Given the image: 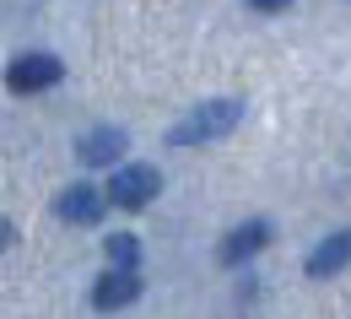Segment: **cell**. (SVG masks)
Instances as JSON below:
<instances>
[{"instance_id": "obj_1", "label": "cell", "mask_w": 351, "mask_h": 319, "mask_svg": "<svg viewBox=\"0 0 351 319\" xmlns=\"http://www.w3.org/2000/svg\"><path fill=\"white\" fill-rule=\"evenodd\" d=\"M238 119H243V103H238V97H206L200 108H189L173 130H168V146H206V141H221V136L238 130Z\"/></svg>"}, {"instance_id": "obj_2", "label": "cell", "mask_w": 351, "mask_h": 319, "mask_svg": "<svg viewBox=\"0 0 351 319\" xmlns=\"http://www.w3.org/2000/svg\"><path fill=\"white\" fill-rule=\"evenodd\" d=\"M157 189H162V174H157V168H146V163H125V168H114V179H108V206H119V211H141V206L157 200Z\"/></svg>"}, {"instance_id": "obj_3", "label": "cell", "mask_w": 351, "mask_h": 319, "mask_svg": "<svg viewBox=\"0 0 351 319\" xmlns=\"http://www.w3.org/2000/svg\"><path fill=\"white\" fill-rule=\"evenodd\" d=\"M60 76H65V65L54 54H16L5 65V87L11 92H49V87H60Z\"/></svg>"}, {"instance_id": "obj_4", "label": "cell", "mask_w": 351, "mask_h": 319, "mask_svg": "<svg viewBox=\"0 0 351 319\" xmlns=\"http://www.w3.org/2000/svg\"><path fill=\"white\" fill-rule=\"evenodd\" d=\"M103 206H108V189L71 184V189H60V200H54V217H60V222H76V228H92V222L103 217Z\"/></svg>"}, {"instance_id": "obj_5", "label": "cell", "mask_w": 351, "mask_h": 319, "mask_svg": "<svg viewBox=\"0 0 351 319\" xmlns=\"http://www.w3.org/2000/svg\"><path fill=\"white\" fill-rule=\"evenodd\" d=\"M125 146H130V136H125V130L97 125V130H87V136L76 141V157H82L87 168H114V163L125 157Z\"/></svg>"}, {"instance_id": "obj_6", "label": "cell", "mask_w": 351, "mask_h": 319, "mask_svg": "<svg viewBox=\"0 0 351 319\" xmlns=\"http://www.w3.org/2000/svg\"><path fill=\"white\" fill-rule=\"evenodd\" d=\"M265 244H270V222L254 217V222H238V228L227 233L217 255H221V265H243V260H254V255H260Z\"/></svg>"}, {"instance_id": "obj_7", "label": "cell", "mask_w": 351, "mask_h": 319, "mask_svg": "<svg viewBox=\"0 0 351 319\" xmlns=\"http://www.w3.org/2000/svg\"><path fill=\"white\" fill-rule=\"evenodd\" d=\"M346 265H351V228H341V233H330L324 244H313L303 271L313 276V281H324V276H341Z\"/></svg>"}, {"instance_id": "obj_8", "label": "cell", "mask_w": 351, "mask_h": 319, "mask_svg": "<svg viewBox=\"0 0 351 319\" xmlns=\"http://www.w3.org/2000/svg\"><path fill=\"white\" fill-rule=\"evenodd\" d=\"M141 298V276L135 271H103L92 287V309H125Z\"/></svg>"}, {"instance_id": "obj_9", "label": "cell", "mask_w": 351, "mask_h": 319, "mask_svg": "<svg viewBox=\"0 0 351 319\" xmlns=\"http://www.w3.org/2000/svg\"><path fill=\"white\" fill-rule=\"evenodd\" d=\"M103 255H108V271H135V260H141V244H135L130 233H114V238L103 244Z\"/></svg>"}, {"instance_id": "obj_10", "label": "cell", "mask_w": 351, "mask_h": 319, "mask_svg": "<svg viewBox=\"0 0 351 319\" xmlns=\"http://www.w3.org/2000/svg\"><path fill=\"white\" fill-rule=\"evenodd\" d=\"M249 5H254V11H287L292 0H249Z\"/></svg>"}]
</instances>
